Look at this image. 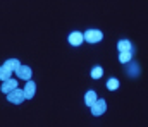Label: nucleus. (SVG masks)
Listing matches in <instances>:
<instances>
[{
	"label": "nucleus",
	"mask_w": 148,
	"mask_h": 127,
	"mask_svg": "<svg viewBox=\"0 0 148 127\" xmlns=\"http://www.w3.org/2000/svg\"><path fill=\"white\" fill-rule=\"evenodd\" d=\"M83 40H86L88 43H98L103 40V33L100 29H86V33H83Z\"/></svg>",
	"instance_id": "obj_1"
},
{
	"label": "nucleus",
	"mask_w": 148,
	"mask_h": 127,
	"mask_svg": "<svg viewBox=\"0 0 148 127\" xmlns=\"http://www.w3.org/2000/svg\"><path fill=\"white\" fill-rule=\"evenodd\" d=\"M91 113L95 115V117H100V115H103L105 113V110H107V103H105V100H102V98H98L91 107Z\"/></svg>",
	"instance_id": "obj_2"
},
{
	"label": "nucleus",
	"mask_w": 148,
	"mask_h": 127,
	"mask_svg": "<svg viewBox=\"0 0 148 127\" xmlns=\"http://www.w3.org/2000/svg\"><path fill=\"white\" fill-rule=\"evenodd\" d=\"M7 100H9L10 103H14V105H21V103L24 101V94H23V89L16 88L14 91H10V93L7 94Z\"/></svg>",
	"instance_id": "obj_3"
},
{
	"label": "nucleus",
	"mask_w": 148,
	"mask_h": 127,
	"mask_svg": "<svg viewBox=\"0 0 148 127\" xmlns=\"http://www.w3.org/2000/svg\"><path fill=\"white\" fill-rule=\"evenodd\" d=\"M16 74H17V77H19V79H23V81H31L33 69H31V67H28V65H21V67L16 71Z\"/></svg>",
	"instance_id": "obj_4"
},
{
	"label": "nucleus",
	"mask_w": 148,
	"mask_h": 127,
	"mask_svg": "<svg viewBox=\"0 0 148 127\" xmlns=\"http://www.w3.org/2000/svg\"><path fill=\"white\" fill-rule=\"evenodd\" d=\"M35 93H36V84H35L33 81H28L26 86H24V89H23L24 100H31V98L35 96Z\"/></svg>",
	"instance_id": "obj_5"
},
{
	"label": "nucleus",
	"mask_w": 148,
	"mask_h": 127,
	"mask_svg": "<svg viewBox=\"0 0 148 127\" xmlns=\"http://www.w3.org/2000/svg\"><path fill=\"white\" fill-rule=\"evenodd\" d=\"M16 88H17V79H12V77H10V79H7V81L2 83V88H0V89H2L3 94H9V93L14 91Z\"/></svg>",
	"instance_id": "obj_6"
},
{
	"label": "nucleus",
	"mask_w": 148,
	"mask_h": 127,
	"mask_svg": "<svg viewBox=\"0 0 148 127\" xmlns=\"http://www.w3.org/2000/svg\"><path fill=\"white\" fill-rule=\"evenodd\" d=\"M67 40H69V43H71L73 46H79L81 43L84 41V40H83V33H79V31H73Z\"/></svg>",
	"instance_id": "obj_7"
},
{
	"label": "nucleus",
	"mask_w": 148,
	"mask_h": 127,
	"mask_svg": "<svg viewBox=\"0 0 148 127\" xmlns=\"http://www.w3.org/2000/svg\"><path fill=\"white\" fill-rule=\"evenodd\" d=\"M131 41H127V40H121V41L117 43V50H119V53H131Z\"/></svg>",
	"instance_id": "obj_8"
},
{
	"label": "nucleus",
	"mask_w": 148,
	"mask_h": 127,
	"mask_svg": "<svg viewBox=\"0 0 148 127\" xmlns=\"http://www.w3.org/2000/svg\"><path fill=\"white\" fill-rule=\"evenodd\" d=\"M10 72H16L19 67H21V62L17 60V58H9V60H5V64H3Z\"/></svg>",
	"instance_id": "obj_9"
},
{
	"label": "nucleus",
	"mask_w": 148,
	"mask_h": 127,
	"mask_svg": "<svg viewBox=\"0 0 148 127\" xmlns=\"http://www.w3.org/2000/svg\"><path fill=\"white\" fill-rule=\"evenodd\" d=\"M97 100H98V96H97V93H95L93 89L86 91V94H84V103H86V107H91Z\"/></svg>",
	"instance_id": "obj_10"
},
{
	"label": "nucleus",
	"mask_w": 148,
	"mask_h": 127,
	"mask_svg": "<svg viewBox=\"0 0 148 127\" xmlns=\"http://www.w3.org/2000/svg\"><path fill=\"white\" fill-rule=\"evenodd\" d=\"M10 77H12V72H10L5 65H2V67H0V81L3 83V81H7V79H10Z\"/></svg>",
	"instance_id": "obj_11"
},
{
	"label": "nucleus",
	"mask_w": 148,
	"mask_h": 127,
	"mask_svg": "<svg viewBox=\"0 0 148 127\" xmlns=\"http://www.w3.org/2000/svg\"><path fill=\"white\" fill-rule=\"evenodd\" d=\"M102 76H103V69L100 65H97V67L91 69V79H100Z\"/></svg>",
	"instance_id": "obj_12"
},
{
	"label": "nucleus",
	"mask_w": 148,
	"mask_h": 127,
	"mask_svg": "<svg viewBox=\"0 0 148 127\" xmlns=\"http://www.w3.org/2000/svg\"><path fill=\"white\" fill-rule=\"evenodd\" d=\"M107 88H109L110 91H114V89H117V88H119V81H117L115 77H110V79L107 81Z\"/></svg>",
	"instance_id": "obj_13"
},
{
	"label": "nucleus",
	"mask_w": 148,
	"mask_h": 127,
	"mask_svg": "<svg viewBox=\"0 0 148 127\" xmlns=\"http://www.w3.org/2000/svg\"><path fill=\"white\" fill-rule=\"evenodd\" d=\"M129 60H131V53H121L119 55V62L121 64H127Z\"/></svg>",
	"instance_id": "obj_14"
}]
</instances>
